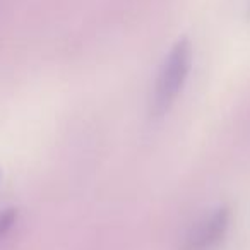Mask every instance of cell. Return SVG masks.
Wrapping results in <instances>:
<instances>
[{"mask_svg": "<svg viewBox=\"0 0 250 250\" xmlns=\"http://www.w3.org/2000/svg\"><path fill=\"white\" fill-rule=\"evenodd\" d=\"M192 65V46L188 38H180L170 50L160 69L154 86L151 113L161 117L171 108L185 86Z\"/></svg>", "mask_w": 250, "mask_h": 250, "instance_id": "cell-1", "label": "cell"}, {"mask_svg": "<svg viewBox=\"0 0 250 250\" xmlns=\"http://www.w3.org/2000/svg\"><path fill=\"white\" fill-rule=\"evenodd\" d=\"M229 219H231L229 208L219 206L192 229L182 250H212L225 238L229 228Z\"/></svg>", "mask_w": 250, "mask_h": 250, "instance_id": "cell-2", "label": "cell"}, {"mask_svg": "<svg viewBox=\"0 0 250 250\" xmlns=\"http://www.w3.org/2000/svg\"><path fill=\"white\" fill-rule=\"evenodd\" d=\"M16 218H18V211H16L14 208L5 209V211L0 214V238H4V236L11 231L16 223Z\"/></svg>", "mask_w": 250, "mask_h": 250, "instance_id": "cell-3", "label": "cell"}, {"mask_svg": "<svg viewBox=\"0 0 250 250\" xmlns=\"http://www.w3.org/2000/svg\"><path fill=\"white\" fill-rule=\"evenodd\" d=\"M0 175H2V173H0Z\"/></svg>", "mask_w": 250, "mask_h": 250, "instance_id": "cell-4", "label": "cell"}]
</instances>
